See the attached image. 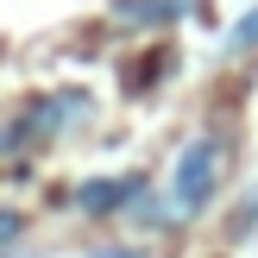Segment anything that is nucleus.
<instances>
[{
  "label": "nucleus",
  "instance_id": "nucleus-2",
  "mask_svg": "<svg viewBox=\"0 0 258 258\" xmlns=\"http://www.w3.org/2000/svg\"><path fill=\"white\" fill-rule=\"evenodd\" d=\"M145 189H151L145 176H95V183L76 189V208L82 214H113V208H133Z\"/></svg>",
  "mask_w": 258,
  "mask_h": 258
},
{
  "label": "nucleus",
  "instance_id": "nucleus-5",
  "mask_svg": "<svg viewBox=\"0 0 258 258\" xmlns=\"http://www.w3.org/2000/svg\"><path fill=\"white\" fill-rule=\"evenodd\" d=\"M227 57H252V50H258V7L252 13H239V25H233V32H227Z\"/></svg>",
  "mask_w": 258,
  "mask_h": 258
},
{
  "label": "nucleus",
  "instance_id": "nucleus-4",
  "mask_svg": "<svg viewBox=\"0 0 258 258\" xmlns=\"http://www.w3.org/2000/svg\"><path fill=\"white\" fill-rule=\"evenodd\" d=\"M189 13V0H113V19L126 25H176Z\"/></svg>",
  "mask_w": 258,
  "mask_h": 258
},
{
  "label": "nucleus",
  "instance_id": "nucleus-1",
  "mask_svg": "<svg viewBox=\"0 0 258 258\" xmlns=\"http://www.w3.org/2000/svg\"><path fill=\"white\" fill-rule=\"evenodd\" d=\"M214 196H221V139L196 133L176 151V164H170V208L183 214V221H196Z\"/></svg>",
  "mask_w": 258,
  "mask_h": 258
},
{
  "label": "nucleus",
  "instance_id": "nucleus-7",
  "mask_svg": "<svg viewBox=\"0 0 258 258\" xmlns=\"http://www.w3.org/2000/svg\"><path fill=\"white\" fill-rule=\"evenodd\" d=\"M95 258H139V252H95Z\"/></svg>",
  "mask_w": 258,
  "mask_h": 258
},
{
  "label": "nucleus",
  "instance_id": "nucleus-3",
  "mask_svg": "<svg viewBox=\"0 0 258 258\" xmlns=\"http://www.w3.org/2000/svg\"><path fill=\"white\" fill-rule=\"evenodd\" d=\"M25 120H32V133H63L70 120H88V95H82V88H63V95H44V101H38L32 113H25Z\"/></svg>",
  "mask_w": 258,
  "mask_h": 258
},
{
  "label": "nucleus",
  "instance_id": "nucleus-6",
  "mask_svg": "<svg viewBox=\"0 0 258 258\" xmlns=\"http://www.w3.org/2000/svg\"><path fill=\"white\" fill-rule=\"evenodd\" d=\"M19 233H25V214L19 208H0V246H19Z\"/></svg>",
  "mask_w": 258,
  "mask_h": 258
}]
</instances>
